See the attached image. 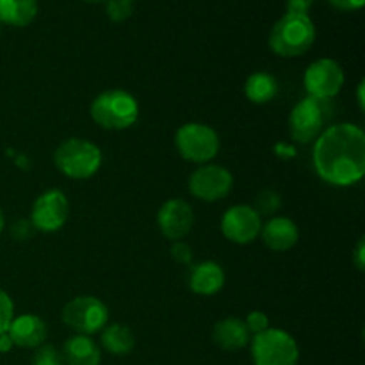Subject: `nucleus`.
<instances>
[{
    "instance_id": "nucleus-1",
    "label": "nucleus",
    "mask_w": 365,
    "mask_h": 365,
    "mask_svg": "<svg viewBox=\"0 0 365 365\" xmlns=\"http://www.w3.org/2000/svg\"><path fill=\"white\" fill-rule=\"evenodd\" d=\"M316 173L331 185H353L365 175V134L353 123H337L317 135L312 150Z\"/></svg>"
},
{
    "instance_id": "nucleus-2",
    "label": "nucleus",
    "mask_w": 365,
    "mask_h": 365,
    "mask_svg": "<svg viewBox=\"0 0 365 365\" xmlns=\"http://www.w3.org/2000/svg\"><path fill=\"white\" fill-rule=\"evenodd\" d=\"M316 41V25L309 14L285 13L269 32V48L280 57H299Z\"/></svg>"
},
{
    "instance_id": "nucleus-3",
    "label": "nucleus",
    "mask_w": 365,
    "mask_h": 365,
    "mask_svg": "<svg viewBox=\"0 0 365 365\" xmlns=\"http://www.w3.org/2000/svg\"><path fill=\"white\" fill-rule=\"evenodd\" d=\"M89 114L106 130H125L138 121L139 103L128 91L109 89L93 100Z\"/></svg>"
},
{
    "instance_id": "nucleus-4",
    "label": "nucleus",
    "mask_w": 365,
    "mask_h": 365,
    "mask_svg": "<svg viewBox=\"0 0 365 365\" xmlns=\"http://www.w3.org/2000/svg\"><path fill=\"white\" fill-rule=\"evenodd\" d=\"M57 170L68 178L84 180L93 177L102 166V152L95 143L81 138H70L57 146L53 153Z\"/></svg>"
},
{
    "instance_id": "nucleus-5",
    "label": "nucleus",
    "mask_w": 365,
    "mask_h": 365,
    "mask_svg": "<svg viewBox=\"0 0 365 365\" xmlns=\"http://www.w3.org/2000/svg\"><path fill=\"white\" fill-rule=\"evenodd\" d=\"M252 359L255 365H298V342L287 331L267 328L253 337Z\"/></svg>"
},
{
    "instance_id": "nucleus-6",
    "label": "nucleus",
    "mask_w": 365,
    "mask_h": 365,
    "mask_svg": "<svg viewBox=\"0 0 365 365\" xmlns=\"http://www.w3.org/2000/svg\"><path fill=\"white\" fill-rule=\"evenodd\" d=\"M175 146L182 159L207 164L220 152V135L205 123H185L175 134Z\"/></svg>"
},
{
    "instance_id": "nucleus-7",
    "label": "nucleus",
    "mask_w": 365,
    "mask_h": 365,
    "mask_svg": "<svg viewBox=\"0 0 365 365\" xmlns=\"http://www.w3.org/2000/svg\"><path fill=\"white\" fill-rule=\"evenodd\" d=\"M331 114L330 100L314 98L307 96L302 102L294 106L289 116V134L294 141L305 143L316 141L317 135L323 132V127L327 125L328 118Z\"/></svg>"
},
{
    "instance_id": "nucleus-8",
    "label": "nucleus",
    "mask_w": 365,
    "mask_h": 365,
    "mask_svg": "<svg viewBox=\"0 0 365 365\" xmlns=\"http://www.w3.org/2000/svg\"><path fill=\"white\" fill-rule=\"evenodd\" d=\"M63 323L77 335H93L109 323V309L95 296H77L63 309Z\"/></svg>"
},
{
    "instance_id": "nucleus-9",
    "label": "nucleus",
    "mask_w": 365,
    "mask_h": 365,
    "mask_svg": "<svg viewBox=\"0 0 365 365\" xmlns=\"http://www.w3.org/2000/svg\"><path fill=\"white\" fill-rule=\"evenodd\" d=\"M303 84H305L309 96L331 100L339 95V91L344 86V70L337 61L330 59V57L317 59L307 68Z\"/></svg>"
},
{
    "instance_id": "nucleus-10",
    "label": "nucleus",
    "mask_w": 365,
    "mask_h": 365,
    "mask_svg": "<svg viewBox=\"0 0 365 365\" xmlns=\"http://www.w3.org/2000/svg\"><path fill=\"white\" fill-rule=\"evenodd\" d=\"M234 185L230 171L217 164H203L189 177V192L202 202H220Z\"/></svg>"
},
{
    "instance_id": "nucleus-11",
    "label": "nucleus",
    "mask_w": 365,
    "mask_h": 365,
    "mask_svg": "<svg viewBox=\"0 0 365 365\" xmlns=\"http://www.w3.org/2000/svg\"><path fill=\"white\" fill-rule=\"evenodd\" d=\"M70 214V203L66 195L59 189H50L39 195L32 203L31 221L36 230L39 232H57L64 227Z\"/></svg>"
},
{
    "instance_id": "nucleus-12",
    "label": "nucleus",
    "mask_w": 365,
    "mask_h": 365,
    "mask_svg": "<svg viewBox=\"0 0 365 365\" xmlns=\"http://www.w3.org/2000/svg\"><path fill=\"white\" fill-rule=\"evenodd\" d=\"M262 217L252 205H234L221 217V232L235 245H250L260 235Z\"/></svg>"
},
{
    "instance_id": "nucleus-13",
    "label": "nucleus",
    "mask_w": 365,
    "mask_h": 365,
    "mask_svg": "<svg viewBox=\"0 0 365 365\" xmlns=\"http://www.w3.org/2000/svg\"><path fill=\"white\" fill-rule=\"evenodd\" d=\"M195 223V212L191 205L180 198H171L159 209L157 225L160 234L170 241H182L191 232Z\"/></svg>"
},
{
    "instance_id": "nucleus-14",
    "label": "nucleus",
    "mask_w": 365,
    "mask_h": 365,
    "mask_svg": "<svg viewBox=\"0 0 365 365\" xmlns=\"http://www.w3.org/2000/svg\"><path fill=\"white\" fill-rule=\"evenodd\" d=\"M7 334H9L14 346L29 349L45 344L48 330H46V324L41 317L24 314V316H18L11 321Z\"/></svg>"
},
{
    "instance_id": "nucleus-15",
    "label": "nucleus",
    "mask_w": 365,
    "mask_h": 365,
    "mask_svg": "<svg viewBox=\"0 0 365 365\" xmlns=\"http://www.w3.org/2000/svg\"><path fill=\"white\" fill-rule=\"evenodd\" d=\"M225 271L223 267L212 260H205L191 266L187 273V287L195 294L214 296L223 289Z\"/></svg>"
},
{
    "instance_id": "nucleus-16",
    "label": "nucleus",
    "mask_w": 365,
    "mask_h": 365,
    "mask_svg": "<svg viewBox=\"0 0 365 365\" xmlns=\"http://www.w3.org/2000/svg\"><path fill=\"white\" fill-rule=\"evenodd\" d=\"M260 237H262L264 245L273 252H287V250L294 248L299 239L298 225L284 216L271 217L260 228Z\"/></svg>"
},
{
    "instance_id": "nucleus-17",
    "label": "nucleus",
    "mask_w": 365,
    "mask_h": 365,
    "mask_svg": "<svg viewBox=\"0 0 365 365\" xmlns=\"http://www.w3.org/2000/svg\"><path fill=\"white\" fill-rule=\"evenodd\" d=\"M212 339L216 346L227 351H237L246 348L252 341V334L246 328L245 321L239 317H227V319L217 321L212 330Z\"/></svg>"
},
{
    "instance_id": "nucleus-18",
    "label": "nucleus",
    "mask_w": 365,
    "mask_h": 365,
    "mask_svg": "<svg viewBox=\"0 0 365 365\" xmlns=\"http://www.w3.org/2000/svg\"><path fill=\"white\" fill-rule=\"evenodd\" d=\"M63 360L68 365H100L102 351L88 335H73L63 346Z\"/></svg>"
},
{
    "instance_id": "nucleus-19",
    "label": "nucleus",
    "mask_w": 365,
    "mask_h": 365,
    "mask_svg": "<svg viewBox=\"0 0 365 365\" xmlns=\"http://www.w3.org/2000/svg\"><path fill=\"white\" fill-rule=\"evenodd\" d=\"M38 16V0H0V24L27 27Z\"/></svg>"
},
{
    "instance_id": "nucleus-20",
    "label": "nucleus",
    "mask_w": 365,
    "mask_h": 365,
    "mask_svg": "<svg viewBox=\"0 0 365 365\" xmlns=\"http://www.w3.org/2000/svg\"><path fill=\"white\" fill-rule=\"evenodd\" d=\"M245 95L253 103H267L278 95V81L266 71H255L246 78Z\"/></svg>"
},
{
    "instance_id": "nucleus-21",
    "label": "nucleus",
    "mask_w": 365,
    "mask_h": 365,
    "mask_svg": "<svg viewBox=\"0 0 365 365\" xmlns=\"http://www.w3.org/2000/svg\"><path fill=\"white\" fill-rule=\"evenodd\" d=\"M102 346L106 351H109L110 355L123 356L128 355V353L134 349L135 339L134 334L128 327H123V324H109L102 330Z\"/></svg>"
},
{
    "instance_id": "nucleus-22",
    "label": "nucleus",
    "mask_w": 365,
    "mask_h": 365,
    "mask_svg": "<svg viewBox=\"0 0 365 365\" xmlns=\"http://www.w3.org/2000/svg\"><path fill=\"white\" fill-rule=\"evenodd\" d=\"M280 205H282L280 195L271 191V189H264V191L257 196L253 209H255V212L262 217V216H273V214L280 209Z\"/></svg>"
},
{
    "instance_id": "nucleus-23",
    "label": "nucleus",
    "mask_w": 365,
    "mask_h": 365,
    "mask_svg": "<svg viewBox=\"0 0 365 365\" xmlns=\"http://www.w3.org/2000/svg\"><path fill=\"white\" fill-rule=\"evenodd\" d=\"M132 11H134L132 0H107L106 2V13L114 24L128 20L132 16Z\"/></svg>"
},
{
    "instance_id": "nucleus-24",
    "label": "nucleus",
    "mask_w": 365,
    "mask_h": 365,
    "mask_svg": "<svg viewBox=\"0 0 365 365\" xmlns=\"http://www.w3.org/2000/svg\"><path fill=\"white\" fill-rule=\"evenodd\" d=\"M31 365H64V360L52 344H41L36 348Z\"/></svg>"
},
{
    "instance_id": "nucleus-25",
    "label": "nucleus",
    "mask_w": 365,
    "mask_h": 365,
    "mask_svg": "<svg viewBox=\"0 0 365 365\" xmlns=\"http://www.w3.org/2000/svg\"><path fill=\"white\" fill-rule=\"evenodd\" d=\"M14 319V305L13 299L7 292L0 289V334H6L9 330L11 321Z\"/></svg>"
},
{
    "instance_id": "nucleus-26",
    "label": "nucleus",
    "mask_w": 365,
    "mask_h": 365,
    "mask_svg": "<svg viewBox=\"0 0 365 365\" xmlns=\"http://www.w3.org/2000/svg\"><path fill=\"white\" fill-rule=\"evenodd\" d=\"M245 324L250 334L255 337V335L262 334V331H266L269 328V317L264 312H260V310H255V312L248 314V317L245 319Z\"/></svg>"
},
{
    "instance_id": "nucleus-27",
    "label": "nucleus",
    "mask_w": 365,
    "mask_h": 365,
    "mask_svg": "<svg viewBox=\"0 0 365 365\" xmlns=\"http://www.w3.org/2000/svg\"><path fill=\"white\" fill-rule=\"evenodd\" d=\"M36 228L32 225L31 220H18L14 221L13 227H11V235H13L14 241L18 242H25L34 235Z\"/></svg>"
},
{
    "instance_id": "nucleus-28",
    "label": "nucleus",
    "mask_w": 365,
    "mask_h": 365,
    "mask_svg": "<svg viewBox=\"0 0 365 365\" xmlns=\"http://www.w3.org/2000/svg\"><path fill=\"white\" fill-rule=\"evenodd\" d=\"M170 253H171V259H173L177 264H191L192 252H191V246H189L187 242L175 241L173 246H171Z\"/></svg>"
},
{
    "instance_id": "nucleus-29",
    "label": "nucleus",
    "mask_w": 365,
    "mask_h": 365,
    "mask_svg": "<svg viewBox=\"0 0 365 365\" xmlns=\"http://www.w3.org/2000/svg\"><path fill=\"white\" fill-rule=\"evenodd\" d=\"M314 0H287V13L296 14H309Z\"/></svg>"
},
{
    "instance_id": "nucleus-30",
    "label": "nucleus",
    "mask_w": 365,
    "mask_h": 365,
    "mask_svg": "<svg viewBox=\"0 0 365 365\" xmlns=\"http://www.w3.org/2000/svg\"><path fill=\"white\" fill-rule=\"evenodd\" d=\"M335 9L341 11H359L362 9L365 0H330Z\"/></svg>"
},
{
    "instance_id": "nucleus-31",
    "label": "nucleus",
    "mask_w": 365,
    "mask_h": 365,
    "mask_svg": "<svg viewBox=\"0 0 365 365\" xmlns=\"http://www.w3.org/2000/svg\"><path fill=\"white\" fill-rule=\"evenodd\" d=\"M353 264H355L356 269L364 271V267H365V241H364V237H360L359 242H356L355 252H353Z\"/></svg>"
},
{
    "instance_id": "nucleus-32",
    "label": "nucleus",
    "mask_w": 365,
    "mask_h": 365,
    "mask_svg": "<svg viewBox=\"0 0 365 365\" xmlns=\"http://www.w3.org/2000/svg\"><path fill=\"white\" fill-rule=\"evenodd\" d=\"M13 341H11L9 334H0V353H9L13 349Z\"/></svg>"
},
{
    "instance_id": "nucleus-33",
    "label": "nucleus",
    "mask_w": 365,
    "mask_h": 365,
    "mask_svg": "<svg viewBox=\"0 0 365 365\" xmlns=\"http://www.w3.org/2000/svg\"><path fill=\"white\" fill-rule=\"evenodd\" d=\"M359 103H360V109H365V98H364V81L359 84Z\"/></svg>"
},
{
    "instance_id": "nucleus-34",
    "label": "nucleus",
    "mask_w": 365,
    "mask_h": 365,
    "mask_svg": "<svg viewBox=\"0 0 365 365\" xmlns=\"http://www.w3.org/2000/svg\"><path fill=\"white\" fill-rule=\"evenodd\" d=\"M4 225H6V220H4V212H2V209H0V234H2V230H4Z\"/></svg>"
},
{
    "instance_id": "nucleus-35",
    "label": "nucleus",
    "mask_w": 365,
    "mask_h": 365,
    "mask_svg": "<svg viewBox=\"0 0 365 365\" xmlns=\"http://www.w3.org/2000/svg\"><path fill=\"white\" fill-rule=\"evenodd\" d=\"M86 2H102V0H86Z\"/></svg>"
}]
</instances>
